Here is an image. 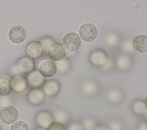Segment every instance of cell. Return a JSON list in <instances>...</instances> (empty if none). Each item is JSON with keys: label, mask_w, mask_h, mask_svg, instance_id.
<instances>
[{"label": "cell", "mask_w": 147, "mask_h": 130, "mask_svg": "<svg viewBox=\"0 0 147 130\" xmlns=\"http://www.w3.org/2000/svg\"><path fill=\"white\" fill-rule=\"evenodd\" d=\"M18 117V112L13 106L6 105L3 107L0 111L1 120L5 124H13Z\"/></svg>", "instance_id": "6da1fadb"}, {"label": "cell", "mask_w": 147, "mask_h": 130, "mask_svg": "<svg viewBox=\"0 0 147 130\" xmlns=\"http://www.w3.org/2000/svg\"><path fill=\"white\" fill-rule=\"evenodd\" d=\"M63 44L67 50L74 52L77 50L81 45V40L79 36L74 32L66 34L63 38Z\"/></svg>", "instance_id": "7a4b0ae2"}, {"label": "cell", "mask_w": 147, "mask_h": 130, "mask_svg": "<svg viewBox=\"0 0 147 130\" xmlns=\"http://www.w3.org/2000/svg\"><path fill=\"white\" fill-rule=\"evenodd\" d=\"M80 38L87 42H92L97 36V30L95 26L90 23L82 25L79 30Z\"/></svg>", "instance_id": "3957f363"}, {"label": "cell", "mask_w": 147, "mask_h": 130, "mask_svg": "<svg viewBox=\"0 0 147 130\" xmlns=\"http://www.w3.org/2000/svg\"><path fill=\"white\" fill-rule=\"evenodd\" d=\"M48 57L53 61H60L65 56V49L63 44L60 42L52 43L47 50Z\"/></svg>", "instance_id": "277c9868"}, {"label": "cell", "mask_w": 147, "mask_h": 130, "mask_svg": "<svg viewBox=\"0 0 147 130\" xmlns=\"http://www.w3.org/2000/svg\"><path fill=\"white\" fill-rule=\"evenodd\" d=\"M10 41L14 44L22 42L26 37V31L21 25H15L10 28L8 33Z\"/></svg>", "instance_id": "5b68a950"}, {"label": "cell", "mask_w": 147, "mask_h": 130, "mask_svg": "<svg viewBox=\"0 0 147 130\" xmlns=\"http://www.w3.org/2000/svg\"><path fill=\"white\" fill-rule=\"evenodd\" d=\"M25 52L28 57L33 60L40 58L42 55L44 50L40 42L33 41L26 45Z\"/></svg>", "instance_id": "8992f818"}, {"label": "cell", "mask_w": 147, "mask_h": 130, "mask_svg": "<svg viewBox=\"0 0 147 130\" xmlns=\"http://www.w3.org/2000/svg\"><path fill=\"white\" fill-rule=\"evenodd\" d=\"M16 65L18 70L24 74H29L33 71L35 67L33 60L27 56L19 58L17 60Z\"/></svg>", "instance_id": "52a82bcc"}, {"label": "cell", "mask_w": 147, "mask_h": 130, "mask_svg": "<svg viewBox=\"0 0 147 130\" xmlns=\"http://www.w3.org/2000/svg\"><path fill=\"white\" fill-rule=\"evenodd\" d=\"M38 72L43 77H52L55 76L57 72L56 65L55 63L51 61H44L40 64Z\"/></svg>", "instance_id": "ba28073f"}, {"label": "cell", "mask_w": 147, "mask_h": 130, "mask_svg": "<svg viewBox=\"0 0 147 130\" xmlns=\"http://www.w3.org/2000/svg\"><path fill=\"white\" fill-rule=\"evenodd\" d=\"M12 89L16 93L24 92L28 87L27 79L22 74H17L11 78Z\"/></svg>", "instance_id": "9c48e42d"}, {"label": "cell", "mask_w": 147, "mask_h": 130, "mask_svg": "<svg viewBox=\"0 0 147 130\" xmlns=\"http://www.w3.org/2000/svg\"><path fill=\"white\" fill-rule=\"evenodd\" d=\"M43 92L46 96L52 97L58 94L60 90L59 82L55 80H49L45 82L43 88Z\"/></svg>", "instance_id": "30bf717a"}, {"label": "cell", "mask_w": 147, "mask_h": 130, "mask_svg": "<svg viewBox=\"0 0 147 130\" xmlns=\"http://www.w3.org/2000/svg\"><path fill=\"white\" fill-rule=\"evenodd\" d=\"M26 79L28 85L34 89L42 86L45 81V78L40 74L38 70H33L30 73Z\"/></svg>", "instance_id": "8fae6325"}, {"label": "cell", "mask_w": 147, "mask_h": 130, "mask_svg": "<svg viewBox=\"0 0 147 130\" xmlns=\"http://www.w3.org/2000/svg\"><path fill=\"white\" fill-rule=\"evenodd\" d=\"M90 60L93 65L100 67L107 62V56L104 51L100 49H96L91 54Z\"/></svg>", "instance_id": "7c38bea8"}, {"label": "cell", "mask_w": 147, "mask_h": 130, "mask_svg": "<svg viewBox=\"0 0 147 130\" xmlns=\"http://www.w3.org/2000/svg\"><path fill=\"white\" fill-rule=\"evenodd\" d=\"M27 99L31 104L38 105L43 103L45 99V94L43 91L40 89H32L29 92Z\"/></svg>", "instance_id": "4fadbf2b"}, {"label": "cell", "mask_w": 147, "mask_h": 130, "mask_svg": "<svg viewBox=\"0 0 147 130\" xmlns=\"http://www.w3.org/2000/svg\"><path fill=\"white\" fill-rule=\"evenodd\" d=\"M132 46L137 52L142 53L147 52V36L141 34L136 36L132 41Z\"/></svg>", "instance_id": "5bb4252c"}, {"label": "cell", "mask_w": 147, "mask_h": 130, "mask_svg": "<svg viewBox=\"0 0 147 130\" xmlns=\"http://www.w3.org/2000/svg\"><path fill=\"white\" fill-rule=\"evenodd\" d=\"M36 120L40 127L45 128L53 121V117L50 112L43 111L38 113L36 117Z\"/></svg>", "instance_id": "9a60e30c"}, {"label": "cell", "mask_w": 147, "mask_h": 130, "mask_svg": "<svg viewBox=\"0 0 147 130\" xmlns=\"http://www.w3.org/2000/svg\"><path fill=\"white\" fill-rule=\"evenodd\" d=\"M11 80L5 77H0V95L7 96L12 90Z\"/></svg>", "instance_id": "2e32d148"}, {"label": "cell", "mask_w": 147, "mask_h": 130, "mask_svg": "<svg viewBox=\"0 0 147 130\" xmlns=\"http://www.w3.org/2000/svg\"><path fill=\"white\" fill-rule=\"evenodd\" d=\"M132 110L135 114L140 116H143L147 113V109L142 100L136 101L132 105Z\"/></svg>", "instance_id": "e0dca14e"}, {"label": "cell", "mask_w": 147, "mask_h": 130, "mask_svg": "<svg viewBox=\"0 0 147 130\" xmlns=\"http://www.w3.org/2000/svg\"><path fill=\"white\" fill-rule=\"evenodd\" d=\"M10 130H29V127L25 122L18 120L11 125Z\"/></svg>", "instance_id": "ac0fdd59"}, {"label": "cell", "mask_w": 147, "mask_h": 130, "mask_svg": "<svg viewBox=\"0 0 147 130\" xmlns=\"http://www.w3.org/2000/svg\"><path fill=\"white\" fill-rule=\"evenodd\" d=\"M109 100L113 103H117L121 99V94L117 90H111L108 94Z\"/></svg>", "instance_id": "d6986e66"}, {"label": "cell", "mask_w": 147, "mask_h": 130, "mask_svg": "<svg viewBox=\"0 0 147 130\" xmlns=\"http://www.w3.org/2000/svg\"><path fill=\"white\" fill-rule=\"evenodd\" d=\"M46 130H65L63 124L55 121L52 122L47 128Z\"/></svg>", "instance_id": "ffe728a7"}, {"label": "cell", "mask_w": 147, "mask_h": 130, "mask_svg": "<svg viewBox=\"0 0 147 130\" xmlns=\"http://www.w3.org/2000/svg\"><path fill=\"white\" fill-rule=\"evenodd\" d=\"M67 114L63 111H59L55 114V119L56 121L60 122L61 123H64L67 120Z\"/></svg>", "instance_id": "44dd1931"}, {"label": "cell", "mask_w": 147, "mask_h": 130, "mask_svg": "<svg viewBox=\"0 0 147 130\" xmlns=\"http://www.w3.org/2000/svg\"><path fill=\"white\" fill-rule=\"evenodd\" d=\"M68 66V62H67V61L64 59H62L61 60L59 61V62L57 63V65H56V68H57L58 70L61 72H64L66 70H67Z\"/></svg>", "instance_id": "7402d4cb"}, {"label": "cell", "mask_w": 147, "mask_h": 130, "mask_svg": "<svg viewBox=\"0 0 147 130\" xmlns=\"http://www.w3.org/2000/svg\"><path fill=\"white\" fill-rule=\"evenodd\" d=\"M123 125L118 121H113L110 124V130H123Z\"/></svg>", "instance_id": "603a6c76"}, {"label": "cell", "mask_w": 147, "mask_h": 130, "mask_svg": "<svg viewBox=\"0 0 147 130\" xmlns=\"http://www.w3.org/2000/svg\"><path fill=\"white\" fill-rule=\"evenodd\" d=\"M67 130H85L83 126L78 123H72L70 124L67 128Z\"/></svg>", "instance_id": "cb8c5ba5"}, {"label": "cell", "mask_w": 147, "mask_h": 130, "mask_svg": "<svg viewBox=\"0 0 147 130\" xmlns=\"http://www.w3.org/2000/svg\"><path fill=\"white\" fill-rule=\"evenodd\" d=\"M83 126L85 130H88V129L92 128L94 126H95V123L92 120L88 119V120H86L84 121V125H83Z\"/></svg>", "instance_id": "d4e9b609"}, {"label": "cell", "mask_w": 147, "mask_h": 130, "mask_svg": "<svg viewBox=\"0 0 147 130\" xmlns=\"http://www.w3.org/2000/svg\"><path fill=\"white\" fill-rule=\"evenodd\" d=\"M52 43H53V42H52V41L50 39H43L41 41L40 44L41 45V46L43 48V50L47 51L48 48Z\"/></svg>", "instance_id": "484cf974"}, {"label": "cell", "mask_w": 147, "mask_h": 130, "mask_svg": "<svg viewBox=\"0 0 147 130\" xmlns=\"http://www.w3.org/2000/svg\"><path fill=\"white\" fill-rule=\"evenodd\" d=\"M138 130H147V128L145 123H142L140 124Z\"/></svg>", "instance_id": "4316f807"}, {"label": "cell", "mask_w": 147, "mask_h": 130, "mask_svg": "<svg viewBox=\"0 0 147 130\" xmlns=\"http://www.w3.org/2000/svg\"><path fill=\"white\" fill-rule=\"evenodd\" d=\"M143 102H144V106H145V108L147 109V95L145 96Z\"/></svg>", "instance_id": "83f0119b"}, {"label": "cell", "mask_w": 147, "mask_h": 130, "mask_svg": "<svg viewBox=\"0 0 147 130\" xmlns=\"http://www.w3.org/2000/svg\"><path fill=\"white\" fill-rule=\"evenodd\" d=\"M99 130H110V129H109L108 128L106 127H100L98 128Z\"/></svg>", "instance_id": "f1b7e54d"}, {"label": "cell", "mask_w": 147, "mask_h": 130, "mask_svg": "<svg viewBox=\"0 0 147 130\" xmlns=\"http://www.w3.org/2000/svg\"><path fill=\"white\" fill-rule=\"evenodd\" d=\"M33 130H46L45 128H42V127H37L35 129H34Z\"/></svg>", "instance_id": "f546056e"}, {"label": "cell", "mask_w": 147, "mask_h": 130, "mask_svg": "<svg viewBox=\"0 0 147 130\" xmlns=\"http://www.w3.org/2000/svg\"><path fill=\"white\" fill-rule=\"evenodd\" d=\"M145 125H146V128H147V119H146V121L145 122Z\"/></svg>", "instance_id": "4dcf8cb0"}, {"label": "cell", "mask_w": 147, "mask_h": 130, "mask_svg": "<svg viewBox=\"0 0 147 130\" xmlns=\"http://www.w3.org/2000/svg\"><path fill=\"white\" fill-rule=\"evenodd\" d=\"M91 130H99V129H95V128H94V129H91Z\"/></svg>", "instance_id": "1f68e13d"}, {"label": "cell", "mask_w": 147, "mask_h": 130, "mask_svg": "<svg viewBox=\"0 0 147 130\" xmlns=\"http://www.w3.org/2000/svg\"><path fill=\"white\" fill-rule=\"evenodd\" d=\"M0 130H1V127H0Z\"/></svg>", "instance_id": "d6a6232c"}]
</instances>
